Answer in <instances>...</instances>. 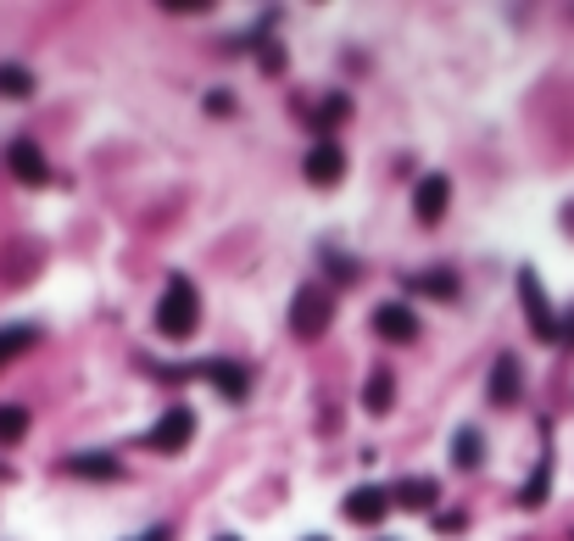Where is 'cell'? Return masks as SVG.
<instances>
[{"instance_id":"1","label":"cell","mask_w":574,"mask_h":541,"mask_svg":"<svg viewBox=\"0 0 574 541\" xmlns=\"http://www.w3.org/2000/svg\"><path fill=\"white\" fill-rule=\"evenodd\" d=\"M196 324H201L196 285H190L184 274H173L168 290H162V302H157V329H162L168 340H190V335H196Z\"/></svg>"},{"instance_id":"2","label":"cell","mask_w":574,"mask_h":541,"mask_svg":"<svg viewBox=\"0 0 574 541\" xmlns=\"http://www.w3.org/2000/svg\"><path fill=\"white\" fill-rule=\"evenodd\" d=\"M329 318H334V297H329L323 285H302L296 302H291V329H296V340H318V335L329 329Z\"/></svg>"},{"instance_id":"3","label":"cell","mask_w":574,"mask_h":541,"mask_svg":"<svg viewBox=\"0 0 574 541\" xmlns=\"http://www.w3.org/2000/svg\"><path fill=\"white\" fill-rule=\"evenodd\" d=\"M518 302H524V313H530L536 340H558V318L547 308V290H541V274L536 268H518Z\"/></svg>"},{"instance_id":"4","label":"cell","mask_w":574,"mask_h":541,"mask_svg":"<svg viewBox=\"0 0 574 541\" xmlns=\"http://www.w3.org/2000/svg\"><path fill=\"white\" fill-rule=\"evenodd\" d=\"M190 435H196V413H190V408H168L157 424H151V435H146V447L151 453H184L190 447Z\"/></svg>"},{"instance_id":"5","label":"cell","mask_w":574,"mask_h":541,"mask_svg":"<svg viewBox=\"0 0 574 541\" xmlns=\"http://www.w3.org/2000/svg\"><path fill=\"white\" fill-rule=\"evenodd\" d=\"M302 173H307V184H318V190H334L346 179V152L334 140H318L313 152L302 157Z\"/></svg>"},{"instance_id":"6","label":"cell","mask_w":574,"mask_h":541,"mask_svg":"<svg viewBox=\"0 0 574 541\" xmlns=\"http://www.w3.org/2000/svg\"><path fill=\"white\" fill-rule=\"evenodd\" d=\"M447 202H452V179L447 173H424L418 190H413V218L418 224H441L447 218Z\"/></svg>"},{"instance_id":"7","label":"cell","mask_w":574,"mask_h":541,"mask_svg":"<svg viewBox=\"0 0 574 541\" xmlns=\"http://www.w3.org/2000/svg\"><path fill=\"white\" fill-rule=\"evenodd\" d=\"M196 374H201L207 385H218L223 402H246V397H252V369H246V363H201Z\"/></svg>"},{"instance_id":"8","label":"cell","mask_w":574,"mask_h":541,"mask_svg":"<svg viewBox=\"0 0 574 541\" xmlns=\"http://www.w3.org/2000/svg\"><path fill=\"white\" fill-rule=\"evenodd\" d=\"M436 497H441L436 474H407V480H396V485H391V508H413V514H429V508H436Z\"/></svg>"},{"instance_id":"9","label":"cell","mask_w":574,"mask_h":541,"mask_svg":"<svg viewBox=\"0 0 574 541\" xmlns=\"http://www.w3.org/2000/svg\"><path fill=\"white\" fill-rule=\"evenodd\" d=\"M341 514L357 519V525H379V519L391 514V491H386V485H357L352 497L341 503Z\"/></svg>"},{"instance_id":"10","label":"cell","mask_w":574,"mask_h":541,"mask_svg":"<svg viewBox=\"0 0 574 541\" xmlns=\"http://www.w3.org/2000/svg\"><path fill=\"white\" fill-rule=\"evenodd\" d=\"M374 335H379V340H418V313H413L407 302L374 308Z\"/></svg>"},{"instance_id":"11","label":"cell","mask_w":574,"mask_h":541,"mask_svg":"<svg viewBox=\"0 0 574 541\" xmlns=\"http://www.w3.org/2000/svg\"><path fill=\"white\" fill-rule=\"evenodd\" d=\"M7 163H12V173H17L23 184H51V163H45V152H39L34 140H12Z\"/></svg>"},{"instance_id":"12","label":"cell","mask_w":574,"mask_h":541,"mask_svg":"<svg viewBox=\"0 0 574 541\" xmlns=\"http://www.w3.org/2000/svg\"><path fill=\"white\" fill-rule=\"evenodd\" d=\"M518 358L513 352H502L497 363H491V408H513L518 402Z\"/></svg>"},{"instance_id":"13","label":"cell","mask_w":574,"mask_h":541,"mask_svg":"<svg viewBox=\"0 0 574 541\" xmlns=\"http://www.w3.org/2000/svg\"><path fill=\"white\" fill-rule=\"evenodd\" d=\"M68 474H78V480H118L123 464L112 453H73L68 458Z\"/></svg>"},{"instance_id":"14","label":"cell","mask_w":574,"mask_h":541,"mask_svg":"<svg viewBox=\"0 0 574 541\" xmlns=\"http://www.w3.org/2000/svg\"><path fill=\"white\" fill-rule=\"evenodd\" d=\"M391 402H396V380H391L386 369H374V374H368V390H363V408H368L374 419H386Z\"/></svg>"},{"instance_id":"15","label":"cell","mask_w":574,"mask_h":541,"mask_svg":"<svg viewBox=\"0 0 574 541\" xmlns=\"http://www.w3.org/2000/svg\"><path fill=\"white\" fill-rule=\"evenodd\" d=\"M34 340H39V329H34V324H7V329H0V369H7L12 358H23V352L34 347Z\"/></svg>"},{"instance_id":"16","label":"cell","mask_w":574,"mask_h":541,"mask_svg":"<svg viewBox=\"0 0 574 541\" xmlns=\"http://www.w3.org/2000/svg\"><path fill=\"white\" fill-rule=\"evenodd\" d=\"M413 290H424V297H436V302H457V274L452 268H429L413 279Z\"/></svg>"},{"instance_id":"17","label":"cell","mask_w":574,"mask_h":541,"mask_svg":"<svg viewBox=\"0 0 574 541\" xmlns=\"http://www.w3.org/2000/svg\"><path fill=\"white\" fill-rule=\"evenodd\" d=\"M480 458H486L480 430H457V435H452V464H457V469H480Z\"/></svg>"},{"instance_id":"18","label":"cell","mask_w":574,"mask_h":541,"mask_svg":"<svg viewBox=\"0 0 574 541\" xmlns=\"http://www.w3.org/2000/svg\"><path fill=\"white\" fill-rule=\"evenodd\" d=\"M0 95H7V101H28V95H34V73L23 62H7V68H0Z\"/></svg>"},{"instance_id":"19","label":"cell","mask_w":574,"mask_h":541,"mask_svg":"<svg viewBox=\"0 0 574 541\" xmlns=\"http://www.w3.org/2000/svg\"><path fill=\"white\" fill-rule=\"evenodd\" d=\"M23 435H28V408L7 402V408H0V441L12 447V441H23Z\"/></svg>"},{"instance_id":"20","label":"cell","mask_w":574,"mask_h":541,"mask_svg":"<svg viewBox=\"0 0 574 541\" xmlns=\"http://www.w3.org/2000/svg\"><path fill=\"white\" fill-rule=\"evenodd\" d=\"M547 485H552V458H541V464H536L530 485H524V503H530V508H541V503H547Z\"/></svg>"},{"instance_id":"21","label":"cell","mask_w":574,"mask_h":541,"mask_svg":"<svg viewBox=\"0 0 574 541\" xmlns=\"http://www.w3.org/2000/svg\"><path fill=\"white\" fill-rule=\"evenodd\" d=\"M346 118H352V101H346V95H329L313 123H318V129H334V123H346Z\"/></svg>"},{"instance_id":"22","label":"cell","mask_w":574,"mask_h":541,"mask_svg":"<svg viewBox=\"0 0 574 541\" xmlns=\"http://www.w3.org/2000/svg\"><path fill=\"white\" fill-rule=\"evenodd\" d=\"M323 268H329L334 279H357V274H363L357 257H341V252H323Z\"/></svg>"},{"instance_id":"23","label":"cell","mask_w":574,"mask_h":541,"mask_svg":"<svg viewBox=\"0 0 574 541\" xmlns=\"http://www.w3.org/2000/svg\"><path fill=\"white\" fill-rule=\"evenodd\" d=\"M429 525H436L441 536H463V530H468V514H463V508H452V514H441V519H429Z\"/></svg>"},{"instance_id":"24","label":"cell","mask_w":574,"mask_h":541,"mask_svg":"<svg viewBox=\"0 0 574 541\" xmlns=\"http://www.w3.org/2000/svg\"><path fill=\"white\" fill-rule=\"evenodd\" d=\"M207 112H218V118L234 112V95H229V89H212V95H207Z\"/></svg>"},{"instance_id":"25","label":"cell","mask_w":574,"mask_h":541,"mask_svg":"<svg viewBox=\"0 0 574 541\" xmlns=\"http://www.w3.org/2000/svg\"><path fill=\"white\" fill-rule=\"evenodd\" d=\"M558 335H563V340H574V313H569V318L558 324Z\"/></svg>"},{"instance_id":"26","label":"cell","mask_w":574,"mask_h":541,"mask_svg":"<svg viewBox=\"0 0 574 541\" xmlns=\"http://www.w3.org/2000/svg\"><path fill=\"white\" fill-rule=\"evenodd\" d=\"M139 541H168V525H157L151 536H139Z\"/></svg>"},{"instance_id":"27","label":"cell","mask_w":574,"mask_h":541,"mask_svg":"<svg viewBox=\"0 0 574 541\" xmlns=\"http://www.w3.org/2000/svg\"><path fill=\"white\" fill-rule=\"evenodd\" d=\"M212 541H241V536H212Z\"/></svg>"},{"instance_id":"28","label":"cell","mask_w":574,"mask_h":541,"mask_svg":"<svg viewBox=\"0 0 574 541\" xmlns=\"http://www.w3.org/2000/svg\"><path fill=\"white\" fill-rule=\"evenodd\" d=\"M307 541H323V536H307Z\"/></svg>"}]
</instances>
